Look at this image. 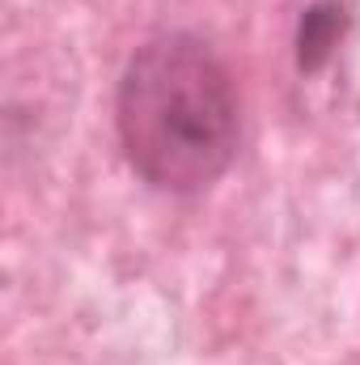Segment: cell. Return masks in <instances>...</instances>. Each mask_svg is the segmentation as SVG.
I'll return each instance as SVG.
<instances>
[{
	"label": "cell",
	"instance_id": "1",
	"mask_svg": "<svg viewBox=\"0 0 360 365\" xmlns=\"http://www.w3.org/2000/svg\"><path fill=\"white\" fill-rule=\"evenodd\" d=\"M115 132L153 191L199 195L221 182L242 140V98L221 51L191 30L144 38L115 86Z\"/></svg>",
	"mask_w": 360,
	"mask_h": 365
},
{
	"label": "cell",
	"instance_id": "2",
	"mask_svg": "<svg viewBox=\"0 0 360 365\" xmlns=\"http://www.w3.org/2000/svg\"><path fill=\"white\" fill-rule=\"evenodd\" d=\"M352 26V9L348 0H309L297 17V34H292V56H297V73L314 77L335 60V47L348 38Z\"/></svg>",
	"mask_w": 360,
	"mask_h": 365
}]
</instances>
